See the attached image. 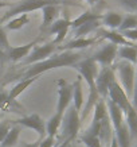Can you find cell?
Here are the masks:
<instances>
[{"label": "cell", "instance_id": "d590c367", "mask_svg": "<svg viewBox=\"0 0 137 147\" xmlns=\"http://www.w3.org/2000/svg\"><path fill=\"white\" fill-rule=\"evenodd\" d=\"M110 147H118V143H117V139H116V136H113V138H112Z\"/></svg>", "mask_w": 137, "mask_h": 147}, {"label": "cell", "instance_id": "cb8c5ba5", "mask_svg": "<svg viewBox=\"0 0 137 147\" xmlns=\"http://www.w3.org/2000/svg\"><path fill=\"white\" fill-rule=\"evenodd\" d=\"M125 124L128 127L130 136L132 138H137V111L130 105L129 109L125 112Z\"/></svg>", "mask_w": 137, "mask_h": 147}, {"label": "cell", "instance_id": "9c48e42d", "mask_svg": "<svg viewBox=\"0 0 137 147\" xmlns=\"http://www.w3.org/2000/svg\"><path fill=\"white\" fill-rule=\"evenodd\" d=\"M55 49H57V45H54L53 42L51 43H44V45H40V46H35L31 53L28 54V57H26L24 62H23V66L38 63L40 61L47 59V58H50L54 54Z\"/></svg>", "mask_w": 137, "mask_h": 147}, {"label": "cell", "instance_id": "2e32d148", "mask_svg": "<svg viewBox=\"0 0 137 147\" xmlns=\"http://www.w3.org/2000/svg\"><path fill=\"white\" fill-rule=\"evenodd\" d=\"M42 13H43V19H42V26H40V31H47L50 26L54 23L55 18L58 15V7L55 4L46 5L42 8Z\"/></svg>", "mask_w": 137, "mask_h": 147}, {"label": "cell", "instance_id": "d6a6232c", "mask_svg": "<svg viewBox=\"0 0 137 147\" xmlns=\"http://www.w3.org/2000/svg\"><path fill=\"white\" fill-rule=\"evenodd\" d=\"M118 1L121 3V5H122L124 8H126L128 11H130V12H137L136 0H118Z\"/></svg>", "mask_w": 137, "mask_h": 147}, {"label": "cell", "instance_id": "9a60e30c", "mask_svg": "<svg viewBox=\"0 0 137 147\" xmlns=\"http://www.w3.org/2000/svg\"><path fill=\"white\" fill-rule=\"evenodd\" d=\"M97 42V38H89V36H81V38H74L73 40L67 42L66 45L61 46L63 51H74L77 49H86L89 46L94 45Z\"/></svg>", "mask_w": 137, "mask_h": 147}, {"label": "cell", "instance_id": "4316f807", "mask_svg": "<svg viewBox=\"0 0 137 147\" xmlns=\"http://www.w3.org/2000/svg\"><path fill=\"white\" fill-rule=\"evenodd\" d=\"M100 26H101L100 20H93V22H89V23H86V24L80 26L78 28H75V30H74V35H75V38H81V36L89 35V34L94 32L96 30H98V27H100Z\"/></svg>", "mask_w": 137, "mask_h": 147}, {"label": "cell", "instance_id": "ba28073f", "mask_svg": "<svg viewBox=\"0 0 137 147\" xmlns=\"http://www.w3.org/2000/svg\"><path fill=\"white\" fill-rule=\"evenodd\" d=\"M12 123L20 125V127H26V128H31L34 131H36L38 135H39V139L46 138V121L38 113L22 116L16 120H12Z\"/></svg>", "mask_w": 137, "mask_h": 147}, {"label": "cell", "instance_id": "60d3db41", "mask_svg": "<svg viewBox=\"0 0 137 147\" xmlns=\"http://www.w3.org/2000/svg\"><path fill=\"white\" fill-rule=\"evenodd\" d=\"M136 71H137V61H136Z\"/></svg>", "mask_w": 137, "mask_h": 147}, {"label": "cell", "instance_id": "ab89813d", "mask_svg": "<svg viewBox=\"0 0 137 147\" xmlns=\"http://www.w3.org/2000/svg\"><path fill=\"white\" fill-rule=\"evenodd\" d=\"M88 1H90V3H93V1H96V0H88Z\"/></svg>", "mask_w": 137, "mask_h": 147}, {"label": "cell", "instance_id": "7402d4cb", "mask_svg": "<svg viewBox=\"0 0 137 147\" xmlns=\"http://www.w3.org/2000/svg\"><path fill=\"white\" fill-rule=\"evenodd\" d=\"M117 57L121 59V61H128V62L136 65L137 61V47L136 46H121L118 47V51H117Z\"/></svg>", "mask_w": 137, "mask_h": 147}, {"label": "cell", "instance_id": "603a6c76", "mask_svg": "<svg viewBox=\"0 0 137 147\" xmlns=\"http://www.w3.org/2000/svg\"><path fill=\"white\" fill-rule=\"evenodd\" d=\"M122 13H118V12H110L105 13V15H102V22L105 24L106 27H109L110 30H118L120 26H121V23H122Z\"/></svg>", "mask_w": 137, "mask_h": 147}, {"label": "cell", "instance_id": "e575fe53", "mask_svg": "<svg viewBox=\"0 0 137 147\" xmlns=\"http://www.w3.org/2000/svg\"><path fill=\"white\" fill-rule=\"evenodd\" d=\"M54 143H55V136H46L40 139L39 147H54Z\"/></svg>", "mask_w": 137, "mask_h": 147}, {"label": "cell", "instance_id": "277c9868", "mask_svg": "<svg viewBox=\"0 0 137 147\" xmlns=\"http://www.w3.org/2000/svg\"><path fill=\"white\" fill-rule=\"evenodd\" d=\"M61 127H62L63 140L73 142L77 138L81 127V116H80V111H77L74 105H71V107H69L66 109V113L63 115V120Z\"/></svg>", "mask_w": 137, "mask_h": 147}, {"label": "cell", "instance_id": "30bf717a", "mask_svg": "<svg viewBox=\"0 0 137 147\" xmlns=\"http://www.w3.org/2000/svg\"><path fill=\"white\" fill-rule=\"evenodd\" d=\"M108 100H110V101H113L114 104H117V105L122 109L124 115H125V112L129 109V107L132 105V102H130V100H129L128 94L125 93L124 88L120 85V82L117 80H116L114 82L110 85V88H109Z\"/></svg>", "mask_w": 137, "mask_h": 147}, {"label": "cell", "instance_id": "52a82bcc", "mask_svg": "<svg viewBox=\"0 0 137 147\" xmlns=\"http://www.w3.org/2000/svg\"><path fill=\"white\" fill-rule=\"evenodd\" d=\"M58 84V104H57V113L65 115V112L73 100V84H69L66 80L59 78Z\"/></svg>", "mask_w": 137, "mask_h": 147}, {"label": "cell", "instance_id": "6da1fadb", "mask_svg": "<svg viewBox=\"0 0 137 147\" xmlns=\"http://www.w3.org/2000/svg\"><path fill=\"white\" fill-rule=\"evenodd\" d=\"M82 59V55L75 51H62L61 54H55L53 57L47 58L44 61H40L38 63L27 65V66H15L13 70H9L4 76V80L1 84L7 85L12 81H22L32 77H39L46 71H50L53 69L63 66H74L77 62Z\"/></svg>", "mask_w": 137, "mask_h": 147}, {"label": "cell", "instance_id": "ac0fdd59", "mask_svg": "<svg viewBox=\"0 0 137 147\" xmlns=\"http://www.w3.org/2000/svg\"><path fill=\"white\" fill-rule=\"evenodd\" d=\"M82 77H78L77 81L73 84V101H74V107L77 111L82 109L84 105V89H82Z\"/></svg>", "mask_w": 137, "mask_h": 147}, {"label": "cell", "instance_id": "b9f144b4", "mask_svg": "<svg viewBox=\"0 0 137 147\" xmlns=\"http://www.w3.org/2000/svg\"><path fill=\"white\" fill-rule=\"evenodd\" d=\"M136 3H137V0H136Z\"/></svg>", "mask_w": 137, "mask_h": 147}, {"label": "cell", "instance_id": "484cf974", "mask_svg": "<svg viewBox=\"0 0 137 147\" xmlns=\"http://www.w3.org/2000/svg\"><path fill=\"white\" fill-rule=\"evenodd\" d=\"M20 132H22V128H20V125L13 124L12 128L8 131L7 136L4 138V140H3V143H1L0 146H1V147H12V146H15V144H16V142H18Z\"/></svg>", "mask_w": 137, "mask_h": 147}, {"label": "cell", "instance_id": "e0dca14e", "mask_svg": "<svg viewBox=\"0 0 137 147\" xmlns=\"http://www.w3.org/2000/svg\"><path fill=\"white\" fill-rule=\"evenodd\" d=\"M101 36L108 39L110 43H114L117 46H132V43L128 39H125L121 32L116 31V30H102Z\"/></svg>", "mask_w": 137, "mask_h": 147}, {"label": "cell", "instance_id": "83f0119b", "mask_svg": "<svg viewBox=\"0 0 137 147\" xmlns=\"http://www.w3.org/2000/svg\"><path fill=\"white\" fill-rule=\"evenodd\" d=\"M30 22V18L27 13H23V15H19V16H15L13 19L8 20L7 24H5V30H11V31H15V30H19Z\"/></svg>", "mask_w": 137, "mask_h": 147}, {"label": "cell", "instance_id": "f546056e", "mask_svg": "<svg viewBox=\"0 0 137 147\" xmlns=\"http://www.w3.org/2000/svg\"><path fill=\"white\" fill-rule=\"evenodd\" d=\"M80 140L84 143L85 146H88V147H104V144H102V142H101V139L98 138V136L89 135V134H86V132L81 136Z\"/></svg>", "mask_w": 137, "mask_h": 147}, {"label": "cell", "instance_id": "4fadbf2b", "mask_svg": "<svg viewBox=\"0 0 137 147\" xmlns=\"http://www.w3.org/2000/svg\"><path fill=\"white\" fill-rule=\"evenodd\" d=\"M36 43H38V39L32 40V42H28V43H26V45H23V46L11 47V49L7 51L5 57H8V59L11 62H18V61H20L23 58L28 57V54L32 51V49L36 46Z\"/></svg>", "mask_w": 137, "mask_h": 147}, {"label": "cell", "instance_id": "f35d334b", "mask_svg": "<svg viewBox=\"0 0 137 147\" xmlns=\"http://www.w3.org/2000/svg\"><path fill=\"white\" fill-rule=\"evenodd\" d=\"M0 61H1V63L4 62V59H3V55H1V53H0Z\"/></svg>", "mask_w": 137, "mask_h": 147}, {"label": "cell", "instance_id": "1f68e13d", "mask_svg": "<svg viewBox=\"0 0 137 147\" xmlns=\"http://www.w3.org/2000/svg\"><path fill=\"white\" fill-rule=\"evenodd\" d=\"M12 120H3L0 121V144L3 143V140H4V138L7 136V134H8V131L11 128H12Z\"/></svg>", "mask_w": 137, "mask_h": 147}, {"label": "cell", "instance_id": "d4e9b609", "mask_svg": "<svg viewBox=\"0 0 137 147\" xmlns=\"http://www.w3.org/2000/svg\"><path fill=\"white\" fill-rule=\"evenodd\" d=\"M116 134V139H117V143H118V147H130V140H132V136H130V132H129L126 124H122L118 129L114 131Z\"/></svg>", "mask_w": 137, "mask_h": 147}, {"label": "cell", "instance_id": "44dd1931", "mask_svg": "<svg viewBox=\"0 0 137 147\" xmlns=\"http://www.w3.org/2000/svg\"><path fill=\"white\" fill-rule=\"evenodd\" d=\"M62 120L63 115L55 112L54 116H51L49 119V121H46V136H55L62 125Z\"/></svg>", "mask_w": 137, "mask_h": 147}, {"label": "cell", "instance_id": "5bb4252c", "mask_svg": "<svg viewBox=\"0 0 137 147\" xmlns=\"http://www.w3.org/2000/svg\"><path fill=\"white\" fill-rule=\"evenodd\" d=\"M106 107H108V113H109V117H110L112 125H113V129H118L121 125L124 124V112L122 109L114 104L110 100H106Z\"/></svg>", "mask_w": 137, "mask_h": 147}, {"label": "cell", "instance_id": "ffe728a7", "mask_svg": "<svg viewBox=\"0 0 137 147\" xmlns=\"http://www.w3.org/2000/svg\"><path fill=\"white\" fill-rule=\"evenodd\" d=\"M36 80H39V77H32V78H27V80L19 81L18 84H15L12 88L9 89V92H8L9 98H11V100H15V98L18 97V96H20L30 85L34 84Z\"/></svg>", "mask_w": 137, "mask_h": 147}, {"label": "cell", "instance_id": "7c38bea8", "mask_svg": "<svg viewBox=\"0 0 137 147\" xmlns=\"http://www.w3.org/2000/svg\"><path fill=\"white\" fill-rule=\"evenodd\" d=\"M71 26V20L69 18H62V19H58V20H55V22L50 26V28L47 30L49 31V34H51V35H57L55 36V39H54V45H58V43H62L63 40H65V38H66L67 32H69V28H70Z\"/></svg>", "mask_w": 137, "mask_h": 147}, {"label": "cell", "instance_id": "836d02e7", "mask_svg": "<svg viewBox=\"0 0 137 147\" xmlns=\"http://www.w3.org/2000/svg\"><path fill=\"white\" fill-rule=\"evenodd\" d=\"M121 34H122L125 39H128L129 42H134V40H137V28L126 30V31H122Z\"/></svg>", "mask_w": 137, "mask_h": 147}, {"label": "cell", "instance_id": "7a4b0ae2", "mask_svg": "<svg viewBox=\"0 0 137 147\" xmlns=\"http://www.w3.org/2000/svg\"><path fill=\"white\" fill-rule=\"evenodd\" d=\"M63 0H20L15 4L9 5V9L0 18V23H4L7 20H11V18L23 15V13H28L36 9H42L46 5L51 4H62Z\"/></svg>", "mask_w": 137, "mask_h": 147}, {"label": "cell", "instance_id": "5b68a950", "mask_svg": "<svg viewBox=\"0 0 137 147\" xmlns=\"http://www.w3.org/2000/svg\"><path fill=\"white\" fill-rule=\"evenodd\" d=\"M73 67H74L75 70L80 73V76L86 81V84L89 85V89L97 88V86H96V78H97V76H98L100 67H98V63L92 59V57L86 58V59H81L80 62H77Z\"/></svg>", "mask_w": 137, "mask_h": 147}, {"label": "cell", "instance_id": "8d00e7d4", "mask_svg": "<svg viewBox=\"0 0 137 147\" xmlns=\"http://www.w3.org/2000/svg\"><path fill=\"white\" fill-rule=\"evenodd\" d=\"M70 143H71L70 140H63V142L61 143L58 147H69V146H70Z\"/></svg>", "mask_w": 137, "mask_h": 147}, {"label": "cell", "instance_id": "4dcf8cb0", "mask_svg": "<svg viewBox=\"0 0 137 147\" xmlns=\"http://www.w3.org/2000/svg\"><path fill=\"white\" fill-rule=\"evenodd\" d=\"M11 49V45H9L8 36H7V32H5L4 27L0 26V53L3 55V59L5 58V54L7 51Z\"/></svg>", "mask_w": 137, "mask_h": 147}, {"label": "cell", "instance_id": "8fae6325", "mask_svg": "<svg viewBox=\"0 0 137 147\" xmlns=\"http://www.w3.org/2000/svg\"><path fill=\"white\" fill-rule=\"evenodd\" d=\"M117 51H118V46L109 42L108 45L101 47L96 54H93L92 59L101 66H112L114 59L117 58Z\"/></svg>", "mask_w": 137, "mask_h": 147}, {"label": "cell", "instance_id": "3957f363", "mask_svg": "<svg viewBox=\"0 0 137 147\" xmlns=\"http://www.w3.org/2000/svg\"><path fill=\"white\" fill-rule=\"evenodd\" d=\"M114 70L118 74L120 85L124 88L125 93L130 98L133 94V90H134V85H136V67H134V65L128 62V61H120L116 65Z\"/></svg>", "mask_w": 137, "mask_h": 147}, {"label": "cell", "instance_id": "f1b7e54d", "mask_svg": "<svg viewBox=\"0 0 137 147\" xmlns=\"http://www.w3.org/2000/svg\"><path fill=\"white\" fill-rule=\"evenodd\" d=\"M133 28H137V15H126L124 16L122 19V23H121V26H120L118 31L122 32V31H126V30H133Z\"/></svg>", "mask_w": 137, "mask_h": 147}, {"label": "cell", "instance_id": "74e56055", "mask_svg": "<svg viewBox=\"0 0 137 147\" xmlns=\"http://www.w3.org/2000/svg\"><path fill=\"white\" fill-rule=\"evenodd\" d=\"M8 5H11L9 3H5V1H3V0H0V8H3V7H8Z\"/></svg>", "mask_w": 137, "mask_h": 147}, {"label": "cell", "instance_id": "d6986e66", "mask_svg": "<svg viewBox=\"0 0 137 147\" xmlns=\"http://www.w3.org/2000/svg\"><path fill=\"white\" fill-rule=\"evenodd\" d=\"M93 20H102V15L101 13L92 12V11H85L84 13H81L78 18L74 19V20L71 22L70 27L73 30H75V28H78V27L82 26V24H86V23L93 22Z\"/></svg>", "mask_w": 137, "mask_h": 147}, {"label": "cell", "instance_id": "8992f818", "mask_svg": "<svg viewBox=\"0 0 137 147\" xmlns=\"http://www.w3.org/2000/svg\"><path fill=\"white\" fill-rule=\"evenodd\" d=\"M117 80L114 67L112 66H102L98 71V76L96 78V86H97L98 94L104 100H108V93L110 85Z\"/></svg>", "mask_w": 137, "mask_h": 147}]
</instances>
